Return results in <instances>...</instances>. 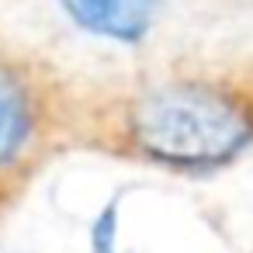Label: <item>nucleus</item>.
I'll list each match as a JSON object with an SVG mask.
<instances>
[{"instance_id":"f257e3e1","label":"nucleus","mask_w":253,"mask_h":253,"mask_svg":"<svg viewBox=\"0 0 253 253\" xmlns=\"http://www.w3.org/2000/svg\"><path fill=\"white\" fill-rule=\"evenodd\" d=\"M135 146L173 167H218L253 142V111L229 90L177 80L146 90L128 115Z\"/></svg>"},{"instance_id":"f03ea898","label":"nucleus","mask_w":253,"mask_h":253,"mask_svg":"<svg viewBox=\"0 0 253 253\" xmlns=\"http://www.w3.org/2000/svg\"><path fill=\"white\" fill-rule=\"evenodd\" d=\"M59 4L80 28L115 42H139L149 32L156 11V0H59Z\"/></svg>"},{"instance_id":"7ed1b4c3","label":"nucleus","mask_w":253,"mask_h":253,"mask_svg":"<svg viewBox=\"0 0 253 253\" xmlns=\"http://www.w3.org/2000/svg\"><path fill=\"white\" fill-rule=\"evenodd\" d=\"M32 111L21 84L7 73H0V163H7L28 139Z\"/></svg>"}]
</instances>
